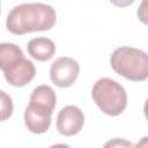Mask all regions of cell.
I'll return each instance as SVG.
<instances>
[{"label":"cell","instance_id":"obj_8","mask_svg":"<svg viewBox=\"0 0 148 148\" xmlns=\"http://www.w3.org/2000/svg\"><path fill=\"white\" fill-rule=\"evenodd\" d=\"M28 53L36 60L46 61L51 59L56 53L54 43L46 37H37L32 38L27 45Z\"/></svg>","mask_w":148,"mask_h":148},{"label":"cell","instance_id":"obj_1","mask_svg":"<svg viewBox=\"0 0 148 148\" xmlns=\"http://www.w3.org/2000/svg\"><path fill=\"white\" fill-rule=\"evenodd\" d=\"M57 20L56 10L45 3L32 2L15 6L7 15L6 27L15 35L50 30Z\"/></svg>","mask_w":148,"mask_h":148},{"label":"cell","instance_id":"obj_14","mask_svg":"<svg viewBox=\"0 0 148 148\" xmlns=\"http://www.w3.org/2000/svg\"><path fill=\"white\" fill-rule=\"evenodd\" d=\"M49 148H71V147L67 146V145H64V143H57V145H53Z\"/></svg>","mask_w":148,"mask_h":148},{"label":"cell","instance_id":"obj_3","mask_svg":"<svg viewBox=\"0 0 148 148\" xmlns=\"http://www.w3.org/2000/svg\"><path fill=\"white\" fill-rule=\"evenodd\" d=\"M91 96L101 111L109 116L120 114L127 105V95L124 87L108 77L96 81L91 90Z\"/></svg>","mask_w":148,"mask_h":148},{"label":"cell","instance_id":"obj_6","mask_svg":"<svg viewBox=\"0 0 148 148\" xmlns=\"http://www.w3.org/2000/svg\"><path fill=\"white\" fill-rule=\"evenodd\" d=\"M7 82L15 87H23L28 84L36 74V68L32 61L28 59H22L10 69L3 72Z\"/></svg>","mask_w":148,"mask_h":148},{"label":"cell","instance_id":"obj_7","mask_svg":"<svg viewBox=\"0 0 148 148\" xmlns=\"http://www.w3.org/2000/svg\"><path fill=\"white\" fill-rule=\"evenodd\" d=\"M51 116L52 112L35 108L29 104L24 111V123L30 132L36 134L45 133L51 125Z\"/></svg>","mask_w":148,"mask_h":148},{"label":"cell","instance_id":"obj_10","mask_svg":"<svg viewBox=\"0 0 148 148\" xmlns=\"http://www.w3.org/2000/svg\"><path fill=\"white\" fill-rule=\"evenodd\" d=\"M22 59H24V56L17 45L13 43L0 44V69L6 72L14 67Z\"/></svg>","mask_w":148,"mask_h":148},{"label":"cell","instance_id":"obj_4","mask_svg":"<svg viewBox=\"0 0 148 148\" xmlns=\"http://www.w3.org/2000/svg\"><path fill=\"white\" fill-rule=\"evenodd\" d=\"M80 66L73 58L62 57L52 62L50 69V77L52 82L61 88L72 86L77 79Z\"/></svg>","mask_w":148,"mask_h":148},{"label":"cell","instance_id":"obj_9","mask_svg":"<svg viewBox=\"0 0 148 148\" xmlns=\"http://www.w3.org/2000/svg\"><path fill=\"white\" fill-rule=\"evenodd\" d=\"M57 97L53 89L49 86L42 84L34 89L31 96H30V105L52 112L56 106Z\"/></svg>","mask_w":148,"mask_h":148},{"label":"cell","instance_id":"obj_15","mask_svg":"<svg viewBox=\"0 0 148 148\" xmlns=\"http://www.w3.org/2000/svg\"><path fill=\"white\" fill-rule=\"evenodd\" d=\"M0 7H1V6H0Z\"/></svg>","mask_w":148,"mask_h":148},{"label":"cell","instance_id":"obj_2","mask_svg":"<svg viewBox=\"0 0 148 148\" xmlns=\"http://www.w3.org/2000/svg\"><path fill=\"white\" fill-rule=\"evenodd\" d=\"M111 67L114 72L131 81H145L148 77V56L146 52L121 46L113 51L110 58Z\"/></svg>","mask_w":148,"mask_h":148},{"label":"cell","instance_id":"obj_13","mask_svg":"<svg viewBox=\"0 0 148 148\" xmlns=\"http://www.w3.org/2000/svg\"><path fill=\"white\" fill-rule=\"evenodd\" d=\"M147 136H145V138H142L138 143H136V146L134 147V148H147Z\"/></svg>","mask_w":148,"mask_h":148},{"label":"cell","instance_id":"obj_11","mask_svg":"<svg viewBox=\"0 0 148 148\" xmlns=\"http://www.w3.org/2000/svg\"><path fill=\"white\" fill-rule=\"evenodd\" d=\"M13 113V101L10 96L0 90V121L7 120Z\"/></svg>","mask_w":148,"mask_h":148},{"label":"cell","instance_id":"obj_5","mask_svg":"<svg viewBox=\"0 0 148 148\" xmlns=\"http://www.w3.org/2000/svg\"><path fill=\"white\" fill-rule=\"evenodd\" d=\"M84 124L83 112L74 105H67L60 110L57 117V130L66 136L79 133Z\"/></svg>","mask_w":148,"mask_h":148},{"label":"cell","instance_id":"obj_12","mask_svg":"<svg viewBox=\"0 0 148 148\" xmlns=\"http://www.w3.org/2000/svg\"><path fill=\"white\" fill-rule=\"evenodd\" d=\"M103 148H134V146L128 140L116 138V139H111V140L106 141L105 145L103 146Z\"/></svg>","mask_w":148,"mask_h":148}]
</instances>
